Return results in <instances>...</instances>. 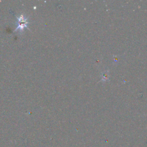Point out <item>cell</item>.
Wrapping results in <instances>:
<instances>
[{
  "label": "cell",
  "instance_id": "6da1fadb",
  "mask_svg": "<svg viewBox=\"0 0 147 147\" xmlns=\"http://www.w3.org/2000/svg\"><path fill=\"white\" fill-rule=\"evenodd\" d=\"M18 26L16 28V30L17 29L22 30L25 27H26V25L28 24V22H26V19L23 17V16H20V17L18 18Z\"/></svg>",
  "mask_w": 147,
  "mask_h": 147
}]
</instances>
